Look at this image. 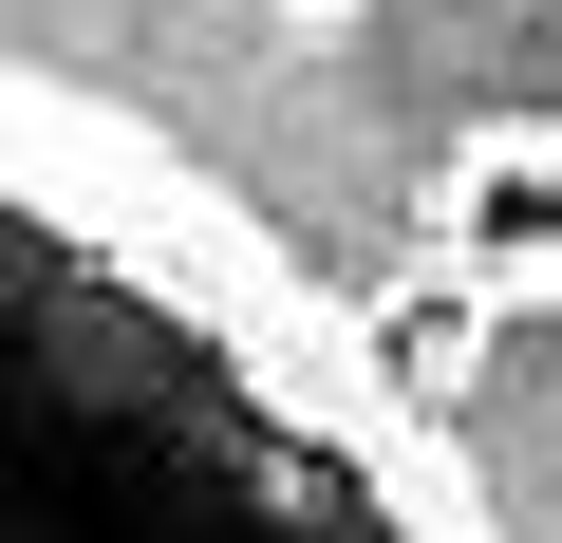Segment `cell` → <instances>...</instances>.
<instances>
[{
	"instance_id": "cell-1",
	"label": "cell",
	"mask_w": 562,
	"mask_h": 543,
	"mask_svg": "<svg viewBox=\"0 0 562 543\" xmlns=\"http://www.w3.org/2000/svg\"><path fill=\"white\" fill-rule=\"evenodd\" d=\"M38 244H57V225L0 188V543H38L20 506H38L76 450H94V412H76L94 375H57V262H38Z\"/></svg>"
}]
</instances>
